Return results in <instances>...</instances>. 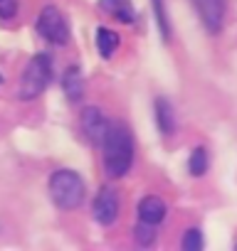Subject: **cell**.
Here are the masks:
<instances>
[{
    "mask_svg": "<svg viewBox=\"0 0 237 251\" xmlns=\"http://www.w3.org/2000/svg\"><path fill=\"white\" fill-rule=\"evenodd\" d=\"M99 151H101V168L109 180L126 177L136 163V141H134V131L129 128V123L111 121Z\"/></svg>",
    "mask_w": 237,
    "mask_h": 251,
    "instance_id": "6da1fadb",
    "label": "cell"
},
{
    "mask_svg": "<svg viewBox=\"0 0 237 251\" xmlns=\"http://www.w3.org/2000/svg\"><path fill=\"white\" fill-rule=\"evenodd\" d=\"M47 192L59 212H77L87 200V182L77 170L57 168L47 180Z\"/></svg>",
    "mask_w": 237,
    "mask_h": 251,
    "instance_id": "7a4b0ae2",
    "label": "cell"
},
{
    "mask_svg": "<svg viewBox=\"0 0 237 251\" xmlns=\"http://www.w3.org/2000/svg\"><path fill=\"white\" fill-rule=\"evenodd\" d=\"M52 76H55L52 54H50V52H37V54H32L30 62L25 64V72H23L20 81H18L15 96H18L20 101H35V99H40V96L47 91Z\"/></svg>",
    "mask_w": 237,
    "mask_h": 251,
    "instance_id": "3957f363",
    "label": "cell"
},
{
    "mask_svg": "<svg viewBox=\"0 0 237 251\" xmlns=\"http://www.w3.org/2000/svg\"><path fill=\"white\" fill-rule=\"evenodd\" d=\"M35 32L55 47H67L72 42V25H69L64 10L52 3L40 10V15L35 20Z\"/></svg>",
    "mask_w": 237,
    "mask_h": 251,
    "instance_id": "277c9868",
    "label": "cell"
},
{
    "mask_svg": "<svg viewBox=\"0 0 237 251\" xmlns=\"http://www.w3.org/2000/svg\"><path fill=\"white\" fill-rule=\"evenodd\" d=\"M118 217H121V195L114 185H101L91 200V219L99 226L109 229L118 222Z\"/></svg>",
    "mask_w": 237,
    "mask_h": 251,
    "instance_id": "5b68a950",
    "label": "cell"
},
{
    "mask_svg": "<svg viewBox=\"0 0 237 251\" xmlns=\"http://www.w3.org/2000/svg\"><path fill=\"white\" fill-rule=\"evenodd\" d=\"M109 123H111V118L106 116V111L101 106H96V103L82 106V111H79V131H82V136L89 146H94V148L101 146Z\"/></svg>",
    "mask_w": 237,
    "mask_h": 251,
    "instance_id": "8992f818",
    "label": "cell"
},
{
    "mask_svg": "<svg viewBox=\"0 0 237 251\" xmlns=\"http://www.w3.org/2000/svg\"><path fill=\"white\" fill-rule=\"evenodd\" d=\"M190 5L210 37L222 35L227 23V0H190Z\"/></svg>",
    "mask_w": 237,
    "mask_h": 251,
    "instance_id": "52a82bcc",
    "label": "cell"
},
{
    "mask_svg": "<svg viewBox=\"0 0 237 251\" xmlns=\"http://www.w3.org/2000/svg\"><path fill=\"white\" fill-rule=\"evenodd\" d=\"M168 202L161 195H144L136 204V222L151 224V226H161L168 219Z\"/></svg>",
    "mask_w": 237,
    "mask_h": 251,
    "instance_id": "ba28073f",
    "label": "cell"
},
{
    "mask_svg": "<svg viewBox=\"0 0 237 251\" xmlns=\"http://www.w3.org/2000/svg\"><path fill=\"white\" fill-rule=\"evenodd\" d=\"M153 123L163 138H173L178 133V111L171 99L166 96L153 99Z\"/></svg>",
    "mask_w": 237,
    "mask_h": 251,
    "instance_id": "9c48e42d",
    "label": "cell"
},
{
    "mask_svg": "<svg viewBox=\"0 0 237 251\" xmlns=\"http://www.w3.org/2000/svg\"><path fill=\"white\" fill-rule=\"evenodd\" d=\"M59 86H62V94L69 103H79L87 94V81H84V72L79 64H69L64 67L62 76H59Z\"/></svg>",
    "mask_w": 237,
    "mask_h": 251,
    "instance_id": "30bf717a",
    "label": "cell"
},
{
    "mask_svg": "<svg viewBox=\"0 0 237 251\" xmlns=\"http://www.w3.org/2000/svg\"><path fill=\"white\" fill-rule=\"evenodd\" d=\"M96 8L118 25H136L139 10L131 0H96Z\"/></svg>",
    "mask_w": 237,
    "mask_h": 251,
    "instance_id": "8fae6325",
    "label": "cell"
},
{
    "mask_svg": "<svg viewBox=\"0 0 237 251\" xmlns=\"http://www.w3.org/2000/svg\"><path fill=\"white\" fill-rule=\"evenodd\" d=\"M94 47L99 52V57L104 62H111L118 52V47H121V35H118L114 27H106V25H99L94 30Z\"/></svg>",
    "mask_w": 237,
    "mask_h": 251,
    "instance_id": "7c38bea8",
    "label": "cell"
},
{
    "mask_svg": "<svg viewBox=\"0 0 237 251\" xmlns=\"http://www.w3.org/2000/svg\"><path fill=\"white\" fill-rule=\"evenodd\" d=\"M151 13H153V23H156V30H158L161 40L168 45L173 40V20L168 15L166 0H151Z\"/></svg>",
    "mask_w": 237,
    "mask_h": 251,
    "instance_id": "4fadbf2b",
    "label": "cell"
},
{
    "mask_svg": "<svg viewBox=\"0 0 237 251\" xmlns=\"http://www.w3.org/2000/svg\"><path fill=\"white\" fill-rule=\"evenodd\" d=\"M188 175L190 177H205L207 170H210V151L205 146H195L190 153H188Z\"/></svg>",
    "mask_w": 237,
    "mask_h": 251,
    "instance_id": "5bb4252c",
    "label": "cell"
},
{
    "mask_svg": "<svg viewBox=\"0 0 237 251\" xmlns=\"http://www.w3.org/2000/svg\"><path fill=\"white\" fill-rule=\"evenodd\" d=\"M178 249L180 251H203L205 249V234L200 226H188L183 234H180V241H178Z\"/></svg>",
    "mask_w": 237,
    "mask_h": 251,
    "instance_id": "9a60e30c",
    "label": "cell"
},
{
    "mask_svg": "<svg viewBox=\"0 0 237 251\" xmlns=\"http://www.w3.org/2000/svg\"><path fill=\"white\" fill-rule=\"evenodd\" d=\"M158 239V226H151V224H144V222H136L134 224V241L139 249H151Z\"/></svg>",
    "mask_w": 237,
    "mask_h": 251,
    "instance_id": "2e32d148",
    "label": "cell"
},
{
    "mask_svg": "<svg viewBox=\"0 0 237 251\" xmlns=\"http://www.w3.org/2000/svg\"><path fill=\"white\" fill-rule=\"evenodd\" d=\"M20 10V0H0V23H13Z\"/></svg>",
    "mask_w": 237,
    "mask_h": 251,
    "instance_id": "e0dca14e",
    "label": "cell"
},
{
    "mask_svg": "<svg viewBox=\"0 0 237 251\" xmlns=\"http://www.w3.org/2000/svg\"><path fill=\"white\" fill-rule=\"evenodd\" d=\"M0 84H3V74H0Z\"/></svg>",
    "mask_w": 237,
    "mask_h": 251,
    "instance_id": "ac0fdd59",
    "label": "cell"
},
{
    "mask_svg": "<svg viewBox=\"0 0 237 251\" xmlns=\"http://www.w3.org/2000/svg\"><path fill=\"white\" fill-rule=\"evenodd\" d=\"M235 249H237V241H235Z\"/></svg>",
    "mask_w": 237,
    "mask_h": 251,
    "instance_id": "d6986e66",
    "label": "cell"
}]
</instances>
